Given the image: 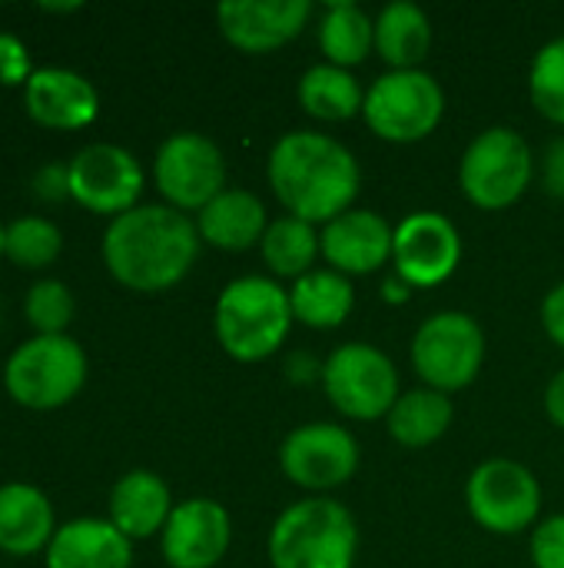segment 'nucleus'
Returning a JSON list of instances; mask_svg holds the SVG:
<instances>
[{"mask_svg":"<svg viewBox=\"0 0 564 568\" xmlns=\"http://www.w3.org/2000/svg\"><path fill=\"white\" fill-rule=\"evenodd\" d=\"M196 230L199 240L219 250H246L253 243H263L269 230L266 206L249 190H223L213 203L199 210Z\"/></svg>","mask_w":564,"mask_h":568,"instance_id":"nucleus-22","label":"nucleus"},{"mask_svg":"<svg viewBox=\"0 0 564 568\" xmlns=\"http://www.w3.org/2000/svg\"><path fill=\"white\" fill-rule=\"evenodd\" d=\"M545 409H548V416H552V423L555 426H562L564 429V369L548 383V393H545Z\"/></svg>","mask_w":564,"mask_h":568,"instance_id":"nucleus-37","label":"nucleus"},{"mask_svg":"<svg viewBox=\"0 0 564 568\" xmlns=\"http://www.w3.org/2000/svg\"><path fill=\"white\" fill-rule=\"evenodd\" d=\"M153 176L160 193L176 210H203L223 193L226 160L203 133H173L156 150Z\"/></svg>","mask_w":564,"mask_h":568,"instance_id":"nucleus-11","label":"nucleus"},{"mask_svg":"<svg viewBox=\"0 0 564 568\" xmlns=\"http://www.w3.org/2000/svg\"><path fill=\"white\" fill-rule=\"evenodd\" d=\"M376 47L392 63V70H419L432 47L429 13L412 0L389 3L376 20Z\"/></svg>","mask_w":564,"mask_h":568,"instance_id":"nucleus-23","label":"nucleus"},{"mask_svg":"<svg viewBox=\"0 0 564 568\" xmlns=\"http://www.w3.org/2000/svg\"><path fill=\"white\" fill-rule=\"evenodd\" d=\"M485 359L482 326L459 310L429 316L412 339V366L429 383V389L452 393L469 386Z\"/></svg>","mask_w":564,"mask_h":568,"instance_id":"nucleus-8","label":"nucleus"},{"mask_svg":"<svg viewBox=\"0 0 564 568\" xmlns=\"http://www.w3.org/2000/svg\"><path fill=\"white\" fill-rule=\"evenodd\" d=\"M53 509L37 486H0V549L10 556H33L53 539Z\"/></svg>","mask_w":564,"mask_h":568,"instance_id":"nucleus-21","label":"nucleus"},{"mask_svg":"<svg viewBox=\"0 0 564 568\" xmlns=\"http://www.w3.org/2000/svg\"><path fill=\"white\" fill-rule=\"evenodd\" d=\"M472 519L499 536H515L529 529L542 509L539 479L512 459H489L482 463L465 489Z\"/></svg>","mask_w":564,"mask_h":568,"instance_id":"nucleus-10","label":"nucleus"},{"mask_svg":"<svg viewBox=\"0 0 564 568\" xmlns=\"http://www.w3.org/2000/svg\"><path fill=\"white\" fill-rule=\"evenodd\" d=\"M359 163L339 140L296 130L276 140L269 153V186L289 216L306 223L336 220L359 193Z\"/></svg>","mask_w":564,"mask_h":568,"instance_id":"nucleus-2","label":"nucleus"},{"mask_svg":"<svg viewBox=\"0 0 564 568\" xmlns=\"http://www.w3.org/2000/svg\"><path fill=\"white\" fill-rule=\"evenodd\" d=\"M33 190H37V196H43V200H60V196H66V193H70V170L60 166V163L43 166V170L33 176Z\"/></svg>","mask_w":564,"mask_h":568,"instance_id":"nucleus-34","label":"nucleus"},{"mask_svg":"<svg viewBox=\"0 0 564 568\" xmlns=\"http://www.w3.org/2000/svg\"><path fill=\"white\" fill-rule=\"evenodd\" d=\"M319 43L322 53L329 57V63L336 67H352L362 63L366 53L376 43V23L369 20V13L352 3V0H336L326 7L322 27H319Z\"/></svg>","mask_w":564,"mask_h":568,"instance_id":"nucleus-27","label":"nucleus"},{"mask_svg":"<svg viewBox=\"0 0 564 568\" xmlns=\"http://www.w3.org/2000/svg\"><path fill=\"white\" fill-rule=\"evenodd\" d=\"M279 463L296 486L322 493L352 479L359 466V443L336 423H309L286 436Z\"/></svg>","mask_w":564,"mask_h":568,"instance_id":"nucleus-12","label":"nucleus"},{"mask_svg":"<svg viewBox=\"0 0 564 568\" xmlns=\"http://www.w3.org/2000/svg\"><path fill=\"white\" fill-rule=\"evenodd\" d=\"M452 423V399L439 389H412L396 399L389 413V433L396 443L419 449L435 443Z\"/></svg>","mask_w":564,"mask_h":568,"instance_id":"nucleus-25","label":"nucleus"},{"mask_svg":"<svg viewBox=\"0 0 564 568\" xmlns=\"http://www.w3.org/2000/svg\"><path fill=\"white\" fill-rule=\"evenodd\" d=\"M70 196L93 213H126L143 190L136 156L116 143H90L70 160Z\"/></svg>","mask_w":564,"mask_h":568,"instance_id":"nucleus-13","label":"nucleus"},{"mask_svg":"<svg viewBox=\"0 0 564 568\" xmlns=\"http://www.w3.org/2000/svg\"><path fill=\"white\" fill-rule=\"evenodd\" d=\"M199 253V230L176 206H133L103 233V260L110 273L136 290L156 293L180 283Z\"/></svg>","mask_w":564,"mask_h":568,"instance_id":"nucleus-1","label":"nucleus"},{"mask_svg":"<svg viewBox=\"0 0 564 568\" xmlns=\"http://www.w3.org/2000/svg\"><path fill=\"white\" fill-rule=\"evenodd\" d=\"M23 100H27L30 116L50 130H80L100 110L93 83L63 67L33 70L27 80Z\"/></svg>","mask_w":564,"mask_h":568,"instance_id":"nucleus-18","label":"nucleus"},{"mask_svg":"<svg viewBox=\"0 0 564 568\" xmlns=\"http://www.w3.org/2000/svg\"><path fill=\"white\" fill-rule=\"evenodd\" d=\"M545 186L552 196L564 200V136H558L545 153Z\"/></svg>","mask_w":564,"mask_h":568,"instance_id":"nucleus-36","label":"nucleus"},{"mask_svg":"<svg viewBox=\"0 0 564 568\" xmlns=\"http://www.w3.org/2000/svg\"><path fill=\"white\" fill-rule=\"evenodd\" d=\"M3 236H7V226H0V253H3Z\"/></svg>","mask_w":564,"mask_h":568,"instance_id":"nucleus-39","label":"nucleus"},{"mask_svg":"<svg viewBox=\"0 0 564 568\" xmlns=\"http://www.w3.org/2000/svg\"><path fill=\"white\" fill-rule=\"evenodd\" d=\"M542 323H545V329H548V336L564 346V283H558L548 296H545V303H542Z\"/></svg>","mask_w":564,"mask_h":568,"instance_id":"nucleus-35","label":"nucleus"},{"mask_svg":"<svg viewBox=\"0 0 564 568\" xmlns=\"http://www.w3.org/2000/svg\"><path fill=\"white\" fill-rule=\"evenodd\" d=\"M130 539L106 519H73L47 546V568H130Z\"/></svg>","mask_w":564,"mask_h":568,"instance_id":"nucleus-19","label":"nucleus"},{"mask_svg":"<svg viewBox=\"0 0 564 568\" xmlns=\"http://www.w3.org/2000/svg\"><path fill=\"white\" fill-rule=\"evenodd\" d=\"M293 326L289 293L266 276L233 280L216 300V339L243 363H259L276 353Z\"/></svg>","mask_w":564,"mask_h":568,"instance_id":"nucleus-3","label":"nucleus"},{"mask_svg":"<svg viewBox=\"0 0 564 568\" xmlns=\"http://www.w3.org/2000/svg\"><path fill=\"white\" fill-rule=\"evenodd\" d=\"M356 519L336 499H302L289 506L269 532V559L276 568H352Z\"/></svg>","mask_w":564,"mask_h":568,"instance_id":"nucleus-4","label":"nucleus"},{"mask_svg":"<svg viewBox=\"0 0 564 568\" xmlns=\"http://www.w3.org/2000/svg\"><path fill=\"white\" fill-rule=\"evenodd\" d=\"M396 230L372 210H346L326 223L319 246L336 273H372L392 256Z\"/></svg>","mask_w":564,"mask_h":568,"instance_id":"nucleus-17","label":"nucleus"},{"mask_svg":"<svg viewBox=\"0 0 564 568\" xmlns=\"http://www.w3.org/2000/svg\"><path fill=\"white\" fill-rule=\"evenodd\" d=\"M293 316L316 329L339 326L352 310V283L336 270H309L289 290Z\"/></svg>","mask_w":564,"mask_h":568,"instance_id":"nucleus-24","label":"nucleus"},{"mask_svg":"<svg viewBox=\"0 0 564 568\" xmlns=\"http://www.w3.org/2000/svg\"><path fill=\"white\" fill-rule=\"evenodd\" d=\"M392 260H396V273L409 286L445 283L462 260V240H459L455 223L432 210L406 216L396 226Z\"/></svg>","mask_w":564,"mask_h":568,"instance_id":"nucleus-14","label":"nucleus"},{"mask_svg":"<svg viewBox=\"0 0 564 568\" xmlns=\"http://www.w3.org/2000/svg\"><path fill=\"white\" fill-rule=\"evenodd\" d=\"M173 513L170 489L156 473L133 469L110 493V523L126 539H146L166 526Z\"/></svg>","mask_w":564,"mask_h":568,"instance_id":"nucleus-20","label":"nucleus"},{"mask_svg":"<svg viewBox=\"0 0 564 568\" xmlns=\"http://www.w3.org/2000/svg\"><path fill=\"white\" fill-rule=\"evenodd\" d=\"M529 90L535 106L564 126V37H555L552 43H545L535 60H532V73H529Z\"/></svg>","mask_w":564,"mask_h":568,"instance_id":"nucleus-30","label":"nucleus"},{"mask_svg":"<svg viewBox=\"0 0 564 568\" xmlns=\"http://www.w3.org/2000/svg\"><path fill=\"white\" fill-rule=\"evenodd\" d=\"M465 196L482 210H502L515 203L532 180V146L512 126H492L479 133L459 166Z\"/></svg>","mask_w":564,"mask_h":568,"instance_id":"nucleus-7","label":"nucleus"},{"mask_svg":"<svg viewBox=\"0 0 564 568\" xmlns=\"http://www.w3.org/2000/svg\"><path fill=\"white\" fill-rule=\"evenodd\" d=\"M263 260L269 263L273 273L279 276H306L309 266L319 256V233L312 223L299 220V216H279L269 223L266 236H263Z\"/></svg>","mask_w":564,"mask_h":568,"instance_id":"nucleus-28","label":"nucleus"},{"mask_svg":"<svg viewBox=\"0 0 564 568\" xmlns=\"http://www.w3.org/2000/svg\"><path fill=\"white\" fill-rule=\"evenodd\" d=\"M27 320L37 329V336H63L70 316H73V296L60 280H40L27 293Z\"/></svg>","mask_w":564,"mask_h":568,"instance_id":"nucleus-31","label":"nucleus"},{"mask_svg":"<svg viewBox=\"0 0 564 568\" xmlns=\"http://www.w3.org/2000/svg\"><path fill=\"white\" fill-rule=\"evenodd\" d=\"M322 386L332 406L349 419L389 416L399 399V373L392 359L369 343L339 346L322 366Z\"/></svg>","mask_w":564,"mask_h":568,"instance_id":"nucleus-9","label":"nucleus"},{"mask_svg":"<svg viewBox=\"0 0 564 568\" xmlns=\"http://www.w3.org/2000/svg\"><path fill=\"white\" fill-rule=\"evenodd\" d=\"M382 290H386V300H389V303H406V300H409V283H406L399 273H396L392 280H386Z\"/></svg>","mask_w":564,"mask_h":568,"instance_id":"nucleus-38","label":"nucleus"},{"mask_svg":"<svg viewBox=\"0 0 564 568\" xmlns=\"http://www.w3.org/2000/svg\"><path fill=\"white\" fill-rule=\"evenodd\" d=\"M309 17V0H226L216 7L226 40L246 53H266L289 43Z\"/></svg>","mask_w":564,"mask_h":568,"instance_id":"nucleus-16","label":"nucleus"},{"mask_svg":"<svg viewBox=\"0 0 564 568\" xmlns=\"http://www.w3.org/2000/svg\"><path fill=\"white\" fill-rule=\"evenodd\" d=\"M535 568H564V516H552L532 536Z\"/></svg>","mask_w":564,"mask_h":568,"instance_id":"nucleus-32","label":"nucleus"},{"mask_svg":"<svg viewBox=\"0 0 564 568\" xmlns=\"http://www.w3.org/2000/svg\"><path fill=\"white\" fill-rule=\"evenodd\" d=\"M445 110L439 80L425 70H389L366 90V123L392 143H416L429 136Z\"/></svg>","mask_w":564,"mask_h":568,"instance_id":"nucleus-6","label":"nucleus"},{"mask_svg":"<svg viewBox=\"0 0 564 568\" xmlns=\"http://www.w3.org/2000/svg\"><path fill=\"white\" fill-rule=\"evenodd\" d=\"M30 63L27 50L17 37L0 33V83H27L30 80Z\"/></svg>","mask_w":564,"mask_h":568,"instance_id":"nucleus-33","label":"nucleus"},{"mask_svg":"<svg viewBox=\"0 0 564 568\" xmlns=\"http://www.w3.org/2000/svg\"><path fill=\"white\" fill-rule=\"evenodd\" d=\"M86 379V356L70 336H33L17 346L3 366L10 399L27 409H57L70 403Z\"/></svg>","mask_w":564,"mask_h":568,"instance_id":"nucleus-5","label":"nucleus"},{"mask_svg":"<svg viewBox=\"0 0 564 568\" xmlns=\"http://www.w3.org/2000/svg\"><path fill=\"white\" fill-rule=\"evenodd\" d=\"M229 516L216 499H186L163 526V559L173 568H213L229 549Z\"/></svg>","mask_w":564,"mask_h":568,"instance_id":"nucleus-15","label":"nucleus"},{"mask_svg":"<svg viewBox=\"0 0 564 568\" xmlns=\"http://www.w3.org/2000/svg\"><path fill=\"white\" fill-rule=\"evenodd\" d=\"M63 250V236L60 230L43 220V216H20L7 226L3 236V253L23 266V270H43L50 266Z\"/></svg>","mask_w":564,"mask_h":568,"instance_id":"nucleus-29","label":"nucleus"},{"mask_svg":"<svg viewBox=\"0 0 564 568\" xmlns=\"http://www.w3.org/2000/svg\"><path fill=\"white\" fill-rule=\"evenodd\" d=\"M299 103L319 120H349L362 110L366 93L346 67L316 63L299 80Z\"/></svg>","mask_w":564,"mask_h":568,"instance_id":"nucleus-26","label":"nucleus"}]
</instances>
